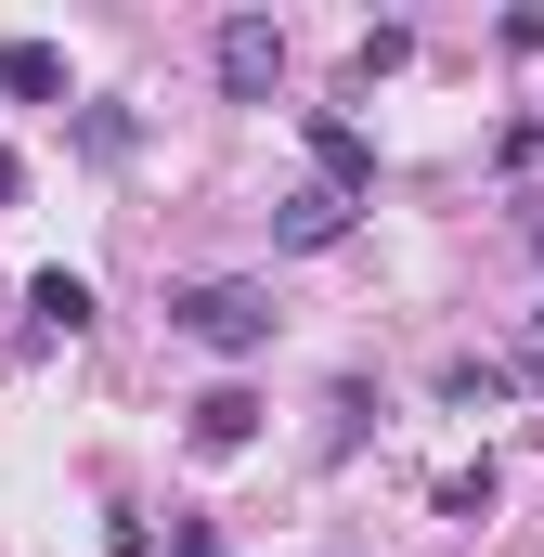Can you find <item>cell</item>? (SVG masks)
Masks as SVG:
<instances>
[{
  "instance_id": "1",
  "label": "cell",
  "mask_w": 544,
  "mask_h": 557,
  "mask_svg": "<svg viewBox=\"0 0 544 557\" xmlns=\"http://www.w3.org/2000/svg\"><path fill=\"white\" fill-rule=\"evenodd\" d=\"M169 337H195V350L247 363V350H272V285H247V273H195V285H169Z\"/></svg>"
},
{
  "instance_id": "4",
  "label": "cell",
  "mask_w": 544,
  "mask_h": 557,
  "mask_svg": "<svg viewBox=\"0 0 544 557\" xmlns=\"http://www.w3.org/2000/svg\"><path fill=\"white\" fill-rule=\"evenodd\" d=\"M182 416H195V454H247V441H260V403H247L234 376H221V389H195Z\"/></svg>"
},
{
  "instance_id": "5",
  "label": "cell",
  "mask_w": 544,
  "mask_h": 557,
  "mask_svg": "<svg viewBox=\"0 0 544 557\" xmlns=\"http://www.w3.org/2000/svg\"><path fill=\"white\" fill-rule=\"evenodd\" d=\"M26 311H39V337H91V273H26Z\"/></svg>"
},
{
  "instance_id": "6",
  "label": "cell",
  "mask_w": 544,
  "mask_h": 557,
  "mask_svg": "<svg viewBox=\"0 0 544 557\" xmlns=\"http://www.w3.org/2000/svg\"><path fill=\"white\" fill-rule=\"evenodd\" d=\"M0 91L13 104H65V52L52 39H0Z\"/></svg>"
},
{
  "instance_id": "10",
  "label": "cell",
  "mask_w": 544,
  "mask_h": 557,
  "mask_svg": "<svg viewBox=\"0 0 544 557\" xmlns=\"http://www.w3.org/2000/svg\"><path fill=\"white\" fill-rule=\"evenodd\" d=\"M13 195H26V169H13V143H0V208H13Z\"/></svg>"
},
{
  "instance_id": "2",
  "label": "cell",
  "mask_w": 544,
  "mask_h": 557,
  "mask_svg": "<svg viewBox=\"0 0 544 557\" xmlns=\"http://www.w3.org/2000/svg\"><path fill=\"white\" fill-rule=\"evenodd\" d=\"M221 91H234V104H272V91H285V26H272V13H234V26H221Z\"/></svg>"
},
{
  "instance_id": "3",
  "label": "cell",
  "mask_w": 544,
  "mask_h": 557,
  "mask_svg": "<svg viewBox=\"0 0 544 557\" xmlns=\"http://www.w3.org/2000/svg\"><path fill=\"white\" fill-rule=\"evenodd\" d=\"M337 234H350V195H337V182H298V195L272 208V247H337Z\"/></svg>"
},
{
  "instance_id": "7",
  "label": "cell",
  "mask_w": 544,
  "mask_h": 557,
  "mask_svg": "<svg viewBox=\"0 0 544 557\" xmlns=\"http://www.w3.org/2000/svg\"><path fill=\"white\" fill-rule=\"evenodd\" d=\"M311 156H324V182H337V195L363 208V182H376V143L350 131V117H311Z\"/></svg>"
},
{
  "instance_id": "9",
  "label": "cell",
  "mask_w": 544,
  "mask_h": 557,
  "mask_svg": "<svg viewBox=\"0 0 544 557\" xmlns=\"http://www.w3.org/2000/svg\"><path fill=\"white\" fill-rule=\"evenodd\" d=\"M169 557H221V532H208V519H182V532H169Z\"/></svg>"
},
{
  "instance_id": "11",
  "label": "cell",
  "mask_w": 544,
  "mask_h": 557,
  "mask_svg": "<svg viewBox=\"0 0 544 557\" xmlns=\"http://www.w3.org/2000/svg\"><path fill=\"white\" fill-rule=\"evenodd\" d=\"M532 337H544V311H532Z\"/></svg>"
},
{
  "instance_id": "8",
  "label": "cell",
  "mask_w": 544,
  "mask_h": 557,
  "mask_svg": "<svg viewBox=\"0 0 544 557\" xmlns=\"http://www.w3.org/2000/svg\"><path fill=\"white\" fill-rule=\"evenodd\" d=\"M493 493H506V480H493V454H480V467H454V480H441V519H467V532H480V519H493Z\"/></svg>"
}]
</instances>
